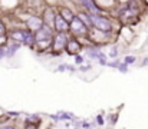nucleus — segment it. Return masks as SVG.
I'll list each match as a JSON object with an SVG mask.
<instances>
[{
	"mask_svg": "<svg viewBox=\"0 0 148 129\" xmlns=\"http://www.w3.org/2000/svg\"><path fill=\"white\" fill-rule=\"evenodd\" d=\"M89 19H91V23H92L97 29H99V30H102V32L111 30V22H109L108 19H105V17H102V16H95V14L89 16Z\"/></svg>",
	"mask_w": 148,
	"mask_h": 129,
	"instance_id": "nucleus-1",
	"label": "nucleus"
},
{
	"mask_svg": "<svg viewBox=\"0 0 148 129\" xmlns=\"http://www.w3.org/2000/svg\"><path fill=\"white\" fill-rule=\"evenodd\" d=\"M71 25H72V26H71V29H72L75 33H78V35H79V33H85V32H86V26H85V25L78 19V17H73V19H72V22H71Z\"/></svg>",
	"mask_w": 148,
	"mask_h": 129,
	"instance_id": "nucleus-2",
	"label": "nucleus"
},
{
	"mask_svg": "<svg viewBox=\"0 0 148 129\" xmlns=\"http://www.w3.org/2000/svg\"><path fill=\"white\" fill-rule=\"evenodd\" d=\"M59 33H63V32H66L68 29H69V25H68V22H65L60 16H56L55 17V26H53Z\"/></svg>",
	"mask_w": 148,
	"mask_h": 129,
	"instance_id": "nucleus-3",
	"label": "nucleus"
},
{
	"mask_svg": "<svg viewBox=\"0 0 148 129\" xmlns=\"http://www.w3.org/2000/svg\"><path fill=\"white\" fill-rule=\"evenodd\" d=\"M66 43H68L66 35H65V33H59V35L55 38V40H53V47H55L56 50H60V49L65 47Z\"/></svg>",
	"mask_w": 148,
	"mask_h": 129,
	"instance_id": "nucleus-4",
	"label": "nucleus"
},
{
	"mask_svg": "<svg viewBox=\"0 0 148 129\" xmlns=\"http://www.w3.org/2000/svg\"><path fill=\"white\" fill-rule=\"evenodd\" d=\"M50 38V27L48 26H42L40 29H38V33L35 36L36 40H42V39H49Z\"/></svg>",
	"mask_w": 148,
	"mask_h": 129,
	"instance_id": "nucleus-5",
	"label": "nucleus"
},
{
	"mask_svg": "<svg viewBox=\"0 0 148 129\" xmlns=\"http://www.w3.org/2000/svg\"><path fill=\"white\" fill-rule=\"evenodd\" d=\"M27 25H29V27H30V29L38 30V29H40V27L43 26V22H42L39 17H30V19L27 20Z\"/></svg>",
	"mask_w": 148,
	"mask_h": 129,
	"instance_id": "nucleus-6",
	"label": "nucleus"
},
{
	"mask_svg": "<svg viewBox=\"0 0 148 129\" xmlns=\"http://www.w3.org/2000/svg\"><path fill=\"white\" fill-rule=\"evenodd\" d=\"M27 36H29V33H27V32H22V30L12 33V38H14V39H17V40H22V42H25Z\"/></svg>",
	"mask_w": 148,
	"mask_h": 129,
	"instance_id": "nucleus-7",
	"label": "nucleus"
},
{
	"mask_svg": "<svg viewBox=\"0 0 148 129\" xmlns=\"http://www.w3.org/2000/svg\"><path fill=\"white\" fill-rule=\"evenodd\" d=\"M60 17H62L65 22H72V19H73L71 10H68V9H63V10H62V16H60Z\"/></svg>",
	"mask_w": 148,
	"mask_h": 129,
	"instance_id": "nucleus-8",
	"label": "nucleus"
},
{
	"mask_svg": "<svg viewBox=\"0 0 148 129\" xmlns=\"http://www.w3.org/2000/svg\"><path fill=\"white\" fill-rule=\"evenodd\" d=\"M68 49H69V52L71 53H75V52H78L79 50V44L76 40H71V42L68 43Z\"/></svg>",
	"mask_w": 148,
	"mask_h": 129,
	"instance_id": "nucleus-9",
	"label": "nucleus"
},
{
	"mask_svg": "<svg viewBox=\"0 0 148 129\" xmlns=\"http://www.w3.org/2000/svg\"><path fill=\"white\" fill-rule=\"evenodd\" d=\"M82 1H84V4H85L86 7H89L92 12H97V10H98V9H97V6H95V4H94L91 0H82Z\"/></svg>",
	"mask_w": 148,
	"mask_h": 129,
	"instance_id": "nucleus-10",
	"label": "nucleus"
},
{
	"mask_svg": "<svg viewBox=\"0 0 148 129\" xmlns=\"http://www.w3.org/2000/svg\"><path fill=\"white\" fill-rule=\"evenodd\" d=\"M78 19H79V20H84V22H85V23H84L85 26L91 25V19H89L88 16H85V14H79V17H78Z\"/></svg>",
	"mask_w": 148,
	"mask_h": 129,
	"instance_id": "nucleus-11",
	"label": "nucleus"
},
{
	"mask_svg": "<svg viewBox=\"0 0 148 129\" xmlns=\"http://www.w3.org/2000/svg\"><path fill=\"white\" fill-rule=\"evenodd\" d=\"M60 116H62V118H59V119H63V121H65V119H66V121H71V119H73V115H72V113H68V112H63Z\"/></svg>",
	"mask_w": 148,
	"mask_h": 129,
	"instance_id": "nucleus-12",
	"label": "nucleus"
},
{
	"mask_svg": "<svg viewBox=\"0 0 148 129\" xmlns=\"http://www.w3.org/2000/svg\"><path fill=\"white\" fill-rule=\"evenodd\" d=\"M124 62H125V65H131V63L135 62V57H134V56H127Z\"/></svg>",
	"mask_w": 148,
	"mask_h": 129,
	"instance_id": "nucleus-13",
	"label": "nucleus"
},
{
	"mask_svg": "<svg viewBox=\"0 0 148 129\" xmlns=\"http://www.w3.org/2000/svg\"><path fill=\"white\" fill-rule=\"evenodd\" d=\"M119 70L122 72V73H127L128 72V69H127V65L124 63V65H119Z\"/></svg>",
	"mask_w": 148,
	"mask_h": 129,
	"instance_id": "nucleus-14",
	"label": "nucleus"
},
{
	"mask_svg": "<svg viewBox=\"0 0 148 129\" xmlns=\"http://www.w3.org/2000/svg\"><path fill=\"white\" fill-rule=\"evenodd\" d=\"M75 62H76L78 65H81V63L84 62V59H82V56H79V55H78V56H75Z\"/></svg>",
	"mask_w": 148,
	"mask_h": 129,
	"instance_id": "nucleus-15",
	"label": "nucleus"
},
{
	"mask_svg": "<svg viewBox=\"0 0 148 129\" xmlns=\"http://www.w3.org/2000/svg\"><path fill=\"white\" fill-rule=\"evenodd\" d=\"M97 122H98L99 125H102V124H103V119H102V116H98V118H97Z\"/></svg>",
	"mask_w": 148,
	"mask_h": 129,
	"instance_id": "nucleus-16",
	"label": "nucleus"
},
{
	"mask_svg": "<svg viewBox=\"0 0 148 129\" xmlns=\"http://www.w3.org/2000/svg\"><path fill=\"white\" fill-rule=\"evenodd\" d=\"M3 32H4V27H3V25L0 23V36L3 35Z\"/></svg>",
	"mask_w": 148,
	"mask_h": 129,
	"instance_id": "nucleus-17",
	"label": "nucleus"
},
{
	"mask_svg": "<svg viewBox=\"0 0 148 129\" xmlns=\"http://www.w3.org/2000/svg\"><path fill=\"white\" fill-rule=\"evenodd\" d=\"M3 56H4V52H3V50L0 49V57H3Z\"/></svg>",
	"mask_w": 148,
	"mask_h": 129,
	"instance_id": "nucleus-18",
	"label": "nucleus"
},
{
	"mask_svg": "<svg viewBox=\"0 0 148 129\" xmlns=\"http://www.w3.org/2000/svg\"><path fill=\"white\" fill-rule=\"evenodd\" d=\"M3 129H14V128H12V126H4Z\"/></svg>",
	"mask_w": 148,
	"mask_h": 129,
	"instance_id": "nucleus-19",
	"label": "nucleus"
}]
</instances>
